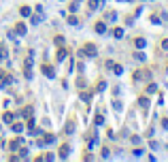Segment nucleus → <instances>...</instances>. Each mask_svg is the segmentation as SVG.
Segmentation results:
<instances>
[{"label": "nucleus", "mask_w": 168, "mask_h": 162, "mask_svg": "<svg viewBox=\"0 0 168 162\" xmlns=\"http://www.w3.org/2000/svg\"><path fill=\"white\" fill-rule=\"evenodd\" d=\"M85 56H89V58H94V56H96V47H94V45H91V43H87V45H85Z\"/></svg>", "instance_id": "1"}, {"label": "nucleus", "mask_w": 168, "mask_h": 162, "mask_svg": "<svg viewBox=\"0 0 168 162\" xmlns=\"http://www.w3.org/2000/svg\"><path fill=\"white\" fill-rule=\"evenodd\" d=\"M6 83H11V75H6L4 71H0V87L6 85Z\"/></svg>", "instance_id": "2"}, {"label": "nucleus", "mask_w": 168, "mask_h": 162, "mask_svg": "<svg viewBox=\"0 0 168 162\" xmlns=\"http://www.w3.org/2000/svg\"><path fill=\"white\" fill-rule=\"evenodd\" d=\"M43 73H45L47 77H53V75H55V71H53V66H49V64H45V66H43Z\"/></svg>", "instance_id": "3"}, {"label": "nucleus", "mask_w": 168, "mask_h": 162, "mask_svg": "<svg viewBox=\"0 0 168 162\" xmlns=\"http://www.w3.org/2000/svg\"><path fill=\"white\" fill-rule=\"evenodd\" d=\"M15 30H17V34H26V26H24V24H17Z\"/></svg>", "instance_id": "4"}, {"label": "nucleus", "mask_w": 168, "mask_h": 162, "mask_svg": "<svg viewBox=\"0 0 168 162\" xmlns=\"http://www.w3.org/2000/svg\"><path fill=\"white\" fill-rule=\"evenodd\" d=\"M113 37H115V39H121V37H124V30H121V28H115V30H113Z\"/></svg>", "instance_id": "5"}, {"label": "nucleus", "mask_w": 168, "mask_h": 162, "mask_svg": "<svg viewBox=\"0 0 168 162\" xmlns=\"http://www.w3.org/2000/svg\"><path fill=\"white\" fill-rule=\"evenodd\" d=\"M64 58H68V51L66 49H60L58 51V60H64Z\"/></svg>", "instance_id": "6"}, {"label": "nucleus", "mask_w": 168, "mask_h": 162, "mask_svg": "<svg viewBox=\"0 0 168 162\" xmlns=\"http://www.w3.org/2000/svg\"><path fill=\"white\" fill-rule=\"evenodd\" d=\"M104 28H106V26H104L102 21H98V24H96V30H98V34H102V32H104Z\"/></svg>", "instance_id": "7"}, {"label": "nucleus", "mask_w": 168, "mask_h": 162, "mask_svg": "<svg viewBox=\"0 0 168 162\" xmlns=\"http://www.w3.org/2000/svg\"><path fill=\"white\" fill-rule=\"evenodd\" d=\"M21 115H24V118H30V115H32V107H26V109L21 111Z\"/></svg>", "instance_id": "8"}, {"label": "nucleus", "mask_w": 168, "mask_h": 162, "mask_svg": "<svg viewBox=\"0 0 168 162\" xmlns=\"http://www.w3.org/2000/svg\"><path fill=\"white\" fill-rule=\"evenodd\" d=\"M134 45H136L138 49H143V47H145V39H136L134 40Z\"/></svg>", "instance_id": "9"}, {"label": "nucleus", "mask_w": 168, "mask_h": 162, "mask_svg": "<svg viewBox=\"0 0 168 162\" xmlns=\"http://www.w3.org/2000/svg\"><path fill=\"white\" fill-rule=\"evenodd\" d=\"M64 130H66V132H73V130H75V124H73V122H68V124L64 126Z\"/></svg>", "instance_id": "10"}, {"label": "nucleus", "mask_w": 168, "mask_h": 162, "mask_svg": "<svg viewBox=\"0 0 168 162\" xmlns=\"http://www.w3.org/2000/svg\"><path fill=\"white\" fill-rule=\"evenodd\" d=\"M53 141H55V137H53V134H47V137L43 139V143H53Z\"/></svg>", "instance_id": "11"}, {"label": "nucleus", "mask_w": 168, "mask_h": 162, "mask_svg": "<svg viewBox=\"0 0 168 162\" xmlns=\"http://www.w3.org/2000/svg\"><path fill=\"white\" fill-rule=\"evenodd\" d=\"M60 156H62V158H66V156H68V145H64V147L60 149Z\"/></svg>", "instance_id": "12"}, {"label": "nucleus", "mask_w": 168, "mask_h": 162, "mask_svg": "<svg viewBox=\"0 0 168 162\" xmlns=\"http://www.w3.org/2000/svg\"><path fill=\"white\" fill-rule=\"evenodd\" d=\"M4 122L6 124H13V113H4Z\"/></svg>", "instance_id": "13"}, {"label": "nucleus", "mask_w": 168, "mask_h": 162, "mask_svg": "<svg viewBox=\"0 0 168 162\" xmlns=\"http://www.w3.org/2000/svg\"><path fill=\"white\" fill-rule=\"evenodd\" d=\"M21 130H24L21 124H13V132H21Z\"/></svg>", "instance_id": "14"}, {"label": "nucleus", "mask_w": 168, "mask_h": 162, "mask_svg": "<svg viewBox=\"0 0 168 162\" xmlns=\"http://www.w3.org/2000/svg\"><path fill=\"white\" fill-rule=\"evenodd\" d=\"M21 15L28 17V15H30V9H28V6H21Z\"/></svg>", "instance_id": "15"}, {"label": "nucleus", "mask_w": 168, "mask_h": 162, "mask_svg": "<svg viewBox=\"0 0 168 162\" xmlns=\"http://www.w3.org/2000/svg\"><path fill=\"white\" fill-rule=\"evenodd\" d=\"M98 2H100V0H98Z\"/></svg>", "instance_id": "16"}]
</instances>
